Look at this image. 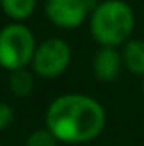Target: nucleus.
I'll return each mask as SVG.
<instances>
[{"label": "nucleus", "instance_id": "nucleus-1", "mask_svg": "<svg viewBox=\"0 0 144 146\" xmlns=\"http://www.w3.org/2000/svg\"><path fill=\"white\" fill-rule=\"evenodd\" d=\"M107 124L100 100L83 93L59 94L44 111V128L61 144H87L96 141Z\"/></svg>", "mask_w": 144, "mask_h": 146}, {"label": "nucleus", "instance_id": "nucleus-2", "mask_svg": "<svg viewBox=\"0 0 144 146\" xmlns=\"http://www.w3.org/2000/svg\"><path fill=\"white\" fill-rule=\"evenodd\" d=\"M89 33L98 46L122 48L135 32V11L126 0H100L89 15Z\"/></svg>", "mask_w": 144, "mask_h": 146}, {"label": "nucleus", "instance_id": "nucleus-3", "mask_svg": "<svg viewBox=\"0 0 144 146\" xmlns=\"http://www.w3.org/2000/svg\"><path fill=\"white\" fill-rule=\"evenodd\" d=\"M37 44L39 41L28 24L24 22L4 24L0 28V68L9 74L15 70L30 68Z\"/></svg>", "mask_w": 144, "mask_h": 146}, {"label": "nucleus", "instance_id": "nucleus-4", "mask_svg": "<svg viewBox=\"0 0 144 146\" xmlns=\"http://www.w3.org/2000/svg\"><path fill=\"white\" fill-rule=\"evenodd\" d=\"M72 63V46L63 37H46L39 41L32 59V72L39 80H57Z\"/></svg>", "mask_w": 144, "mask_h": 146}, {"label": "nucleus", "instance_id": "nucleus-5", "mask_svg": "<svg viewBox=\"0 0 144 146\" xmlns=\"http://www.w3.org/2000/svg\"><path fill=\"white\" fill-rule=\"evenodd\" d=\"M46 21L59 30H76L89 21L90 9L85 0H44Z\"/></svg>", "mask_w": 144, "mask_h": 146}, {"label": "nucleus", "instance_id": "nucleus-6", "mask_svg": "<svg viewBox=\"0 0 144 146\" xmlns=\"http://www.w3.org/2000/svg\"><path fill=\"white\" fill-rule=\"evenodd\" d=\"M92 74L98 82L102 83H111L122 74L124 70V61L120 48H107V46H98L94 52L92 61H90Z\"/></svg>", "mask_w": 144, "mask_h": 146}, {"label": "nucleus", "instance_id": "nucleus-7", "mask_svg": "<svg viewBox=\"0 0 144 146\" xmlns=\"http://www.w3.org/2000/svg\"><path fill=\"white\" fill-rule=\"evenodd\" d=\"M120 54L124 61V70L144 78V39H139V37L129 39L120 48Z\"/></svg>", "mask_w": 144, "mask_h": 146}, {"label": "nucleus", "instance_id": "nucleus-8", "mask_svg": "<svg viewBox=\"0 0 144 146\" xmlns=\"http://www.w3.org/2000/svg\"><path fill=\"white\" fill-rule=\"evenodd\" d=\"M0 9L9 22L26 24L37 9V0H0Z\"/></svg>", "mask_w": 144, "mask_h": 146}, {"label": "nucleus", "instance_id": "nucleus-9", "mask_svg": "<svg viewBox=\"0 0 144 146\" xmlns=\"http://www.w3.org/2000/svg\"><path fill=\"white\" fill-rule=\"evenodd\" d=\"M35 80L37 76L32 72V68H22V70H15L7 78V87L9 93L15 98H28L35 91Z\"/></svg>", "mask_w": 144, "mask_h": 146}, {"label": "nucleus", "instance_id": "nucleus-10", "mask_svg": "<svg viewBox=\"0 0 144 146\" xmlns=\"http://www.w3.org/2000/svg\"><path fill=\"white\" fill-rule=\"evenodd\" d=\"M57 144L59 141L46 128L33 129L32 133H28V137L24 141V146H57Z\"/></svg>", "mask_w": 144, "mask_h": 146}, {"label": "nucleus", "instance_id": "nucleus-11", "mask_svg": "<svg viewBox=\"0 0 144 146\" xmlns=\"http://www.w3.org/2000/svg\"><path fill=\"white\" fill-rule=\"evenodd\" d=\"M15 122V109L11 104L0 100V131H6Z\"/></svg>", "mask_w": 144, "mask_h": 146}, {"label": "nucleus", "instance_id": "nucleus-12", "mask_svg": "<svg viewBox=\"0 0 144 146\" xmlns=\"http://www.w3.org/2000/svg\"><path fill=\"white\" fill-rule=\"evenodd\" d=\"M142 96H144V78H142Z\"/></svg>", "mask_w": 144, "mask_h": 146}]
</instances>
